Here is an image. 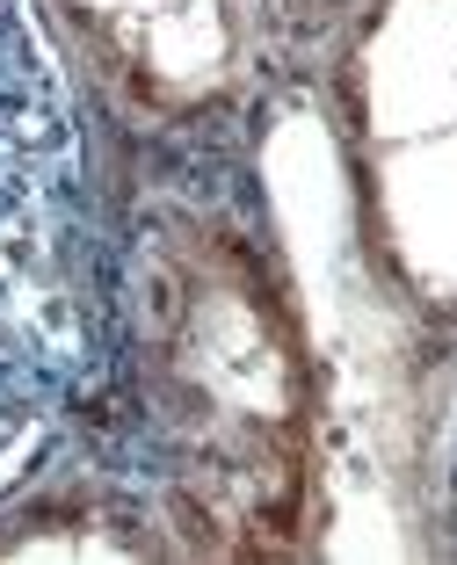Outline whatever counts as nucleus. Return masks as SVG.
Wrapping results in <instances>:
<instances>
[{
    "label": "nucleus",
    "instance_id": "nucleus-1",
    "mask_svg": "<svg viewBox=\"0 0 457 565\" xmlns=\"http://www.w3.org/2000/svg\"><path fill=\"white\" fill-rule=\"evenodd\" d=\"M131 399L174 515L262 551L305 508L312 363L269 268L225 225H160L131 276Z\"/></svg>",
    "mask_w": 457,
    "mask_h": 565
},
{
    "label": "nucleus",
    "instance_id": "nucleus-2",
    "mask_svg": "<svg viewBox=\"0 0 457 565\" xmlns=\"http://www.w3.org/2000/svg\"><path fill=\"white\" fill-rule=\"evenodd\" d=\"M95 363L81 124L36 0H0V457Z\"/></svg>",
    "mask_w": 457,
    "mask_h": 565
},
{
    "label": "nucleus",
    "instance_id": "nucleus-3",
    "mask_svg": "<svg viewBox=\"0 0 457 565\" xmlns=\"http://www.w3.org/2000/svg\"><path fill=\"white\" fill-rule=\"evenodd\" d=\"M355 225L392 298L457 327V0H371L341 36Z\"/></svg>",
    "mask_w": 457,
    "mask_h": 565
},
{
    "label": "nucleus",
    "instance_id": "nucleus-4",
    "mask_svg": "<svg viewBox=\"0 0 457 565\" xmlns=\"http://www.w3.org/2000/svg\"><path fill=\"white\" fill-rule=\"evenodd\" d=\"M95 58L138 109L168 124L225 117L233 102L327 51L371 0H59Z\"/></svg>",
    "mask_w": 457,
    "mask_h": 565
}]
</instances>
